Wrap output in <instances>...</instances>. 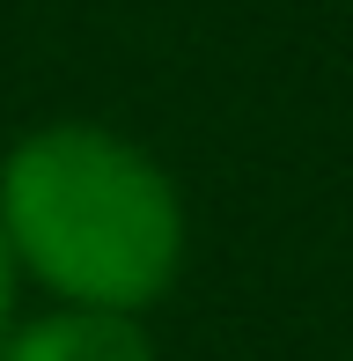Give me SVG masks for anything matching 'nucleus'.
Segmentation results:
<instances>
[{"label":"nucleus","instance_id":"nucleus-1","mask_svg":"<svg viewBox=\"0 0 353 361\" xmlns=\"http://www.w3.org/2000/svg\"><path fill=\"white\" fill-rule=\"evenodd\" d=\"M0 228L44 288L125 317L169 288L184 251L169 177L96 126H52L15 147L0 170Z\"/></svg>","mask_w":353,"mask_h":361},{"label":"nucleus","instance_id":"nucleus-2","mask_svg":"<svg viewBox=\"0 0 353 361\" xmlns=\"http://www.w3.org/2000/svg\"><path fill=\"white\" fill-rule=\"evenodd\" d=\"M8 361H155V354H148V332H140L125 310L67 302L59 317L30 324V332L8 347Z\"/></svg>","mask_w":353,"mask_h":361},{"label":"nucleus","instance_id":"nucleus-3","mask_svg":"<svg viewBox=\"0 0 353 361\" xmlns=\"http://www.w3.org/2000/svg\"><path fill=\"white\" fill-rule=\"evenodd\" d=\"M8 302H15V251H8V228H0V324H8Z\"/></svg>","mask_w":353,"mask_h":361}]
</instances>
